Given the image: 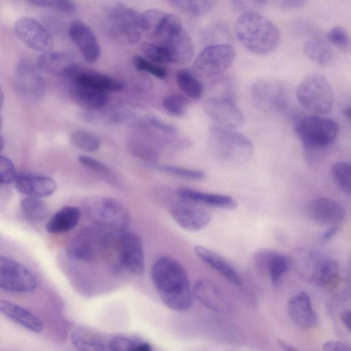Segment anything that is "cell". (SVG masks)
I'll return each mask as SVG.
<instances>
[{
	"label": "cell",
	"mask_w": 351,
	"mask_h": 351,
	"mask_svg": "<svg viewBox=\"0 0 351 351\" xmlns=\"http://www.w3.org/2000/svg\"><path fill=\"white\" fill-rule=\"evenodd\" d=\"M181 198V197H180ZM171 208V215L182 228L192 232L206 228L211 221L210 213L197 203L182 199Z\"/></svg>",
	"instance_id": "17"
},
{
	"label": "cell",
	"mask_w": 351,
	"mask_h": 351,
	"mask_svg": "<svg viewBox=\"0 0 351 351\" xmlns=\"http://www.w3.org/2000/svg\"><path fill=\"white\" fill-rule=\"evenodd\" d=\"M190 100L186 95L173 93L166 96L162 101V106L165 110L176 117H184L186 113Z\"/></svg>",
	"instance_id": "42"
},
{
	"label": "cell",
	"mask_w": 351,
	"mask_h": 351,
	"mask_svg": "<svg viewBox=\"0 0 351 351\" xmlns=\"http://www.w3.org/2000/svg\"><path fill=\"white\" fill-rule=\"evenodd\" d=\"M69 140L75 147L88 152H96L101 146V141L97 136L82 130L71 133Z\"/></svg>",
	"instance_id": "39"
},
{
	"label": "cell",
	"mask_w": 351,
	"mask_h": 351,
	"mask_svg": "<svg viewBox=\"0 0 351 351\" xmlns=\"http://www.w3.org/2000/svg\"><path fill=\"white\" fill-rule=\"evenodd\" d=\"M36 6L50 8L64 13L75 11L76 5L72 0H27Z\"/></svg>",
	"instance_id": "47"
},
{
	"label": "cell",
	"mask_w": 351,
	"mask_h": 351,
	"mask_svg": "<svg viewBox=\"0 0 351 351\" xmlns=\"http://www.w3.org/2000/svg\"><path fill=\"white\" fill-rule=\"evenodd\" d=\"M237 53L228 43H213L196 57L193 72L199 79L214 80L221 76L232 64Z\"/></svg>",
	"instance_id": "10"
},
{
	"label": "cell",
	"mask_w": 351,
	"mask_h": 351,
	"mask_svg": "<svg viewBox=\"0 0 351 351\" xmlns=\"http://www.w3.org/2000/svg\"><path fill=\"white\" fill-rule=\"evenodd\" d=\"M135 68L142 72H145L153 76L163 80L167 77L166 69L145 56H135L132 60Z\"/></svg>",
	"instance_id": "45"
},
{
	"label": "cell",
	"mask_w": 351,
	"mask_h": 351,
	"mask_svg": "<svg viewBox=\"0 0 351 351\" xmlns=\"http://www.w3.org/2000/svg\"><path fill=\"white\" fill-rule=\"evenodd\" d=\"M0 311L14 323L34 332L43 330V323L36 315L21 306L8 300H1Z\"/></svg>",
	"instance_id": "29"
},
{
	"label": "cell",
	"mask_w": 351,
	"mask_h": 351,
	"mask_svg": "<svg viewBox=\"0 0 351 351\" xmlns=\"http://www.w3.org/2000/svg\"><path fill=\"white\" fill-rule=\"evenodd\" d=\"M78 160L83 166L99 174L109 182L118 181L114 172L101 161L86 155L80 156Z\"/></svg>",
	"instance_id": "44"
},
{
	"label": "cell",
	"mask_w": 351,
	"mask_h": 351,
	"mask_svg": "<svg viewBox=\"0 0 351 351\" xmlns=\"http://www.w3.org/2000/svg\"><path fill=\"white\" fill-rule=\"evenodd\" d=\"M69 96L84 110H97L104 108L108 102L107 92L73 83L69 90Z\"/></svg>",
	"instance_id": "27"
},
{
	"label": "cell",
	"mask_w": 351,
	"mask_h": 351,
	"mask_svg": "<svg viewBox=\"0 0 351 351\" xmlns=\"http://www.w3.org/2000/svg\"><path fill=\"white\" fill-rule=\"evenodd\" d=\"M106 30L110 38L121 45H134L145 32L143 13L125 4L112 1L104 8Z\"/></svg>",
	"instance_id": "4"
},
{
	"label": "cell",
	"mask_w": 351,
	"mask_h": 351,
	"mask_svg": "<svg viewBox=\"0 0 351 351\" xmlns=\"http://www.w3.org/2000/svg\"><path fill=\"white\" fill-rule=\"evenodd\" d=\"M288 313L293 322L299 327L311 328L318 324V317L313 310L308 295L301 291L288 302Z\"/></svg>",
	"instance_id": "24"
},
{
	"label": "cell",
	"mask_w": 351,
	"mask_h": 351,
	"mask_svg": "<svg viewBox=\"0 0 351 351\" xmlns=\"http://www.w3.org/2000/svg\"><path fill=\"white\" fill-rule=\"evenodd\" d=\"M68 34L86 62L95 63L99 59L100 45L87 24L78 19L73 21L69 25Z\"/></svg>",
	"instance_id": "18"
},
{
	"label": "cell",
	"mask_w": 351,
	"mask_h": 351,
	"mask_svg": "<svg viewBox=\"0 0 351 351\" xmlns=\"http://www.w3.org/2000/svg\"><path fill=\"white\" fill-rule=\"evenodd\" d=\"M121 233L93 223L81 230L69 241L66 254L75 261H97L104 256Z\"/></svg>",
	"instance_id": "5"
},
{
	"label": "cell",
	"mask_w": 351,
	"mask_h": 351,
	"mask_svg": "<svg viewBox=\"0 0 351 351\" xmlns=\"http://www.w3.org/2000/svg\"><path fill=\"white\" fill-rule=\"evenodd\" d=\"M298 275L315 286L330 283L337 276L339 266L336 261L315 250L301 249L291 257Z\"/></svg>",
	"instance_id": "7"
},
{
	"label": "cell",
	"mask_w": 351,
	"mask_h": 351,
	"mask_svg": "<svg viewBox=\"0 0 351 351\" xmlns=\"http://www.w3.org/2000/svg\"><path fill=\"white\" fill-rule=\"evenodd\" d=\"M323 349L327 351H351V347L337 341H330L323 345Z\"/></svg>",
	"instance_id": "50"
},
{
	"label": "cell",
	"mask_w": 351,
	"mask_h": 351,
	"mask_svg": "<svg viewBox=\"0 0 351 351\" xmlns=\"http://www.w3.org/2000/svg\"><path fill=\"white\" fill-rule=\"evenodd\" d=\"M37 286L34 274L21 263L9 257L0 256V287L10 292L27 293Z\"/></svg>",
	"instance_id": "12"
},
{
	"label": "cell",
	"mask_w": 351,
	"mask_h": 351,
	"mask_svg": "<svg viewBox=\"0 0 351 351\" xmlns=\"http://www.w3.org/2000/svg\"><path fill=\"white\" fill-rule=\"evenodd\" d=\"M279 344L286 350H295L293 348L288 345L286 342L279 340Z\"/></svg>",
	"instance_id": "55"
},
{
	"label": "cell",
	"mask_w": 351,
	"mask_h": 351,
	"mask_svg": "<svg viewBox=\"0 0 351 351\" xmlns=\"http://www.w3.org/2000/svg\"><path fill=\"white\" fill-rule=\"evenodd\" d=\"M15 167L12 160L7 156L0 157V184L8 185L14 182L16 178Z\"/></svg>",
	"instance_id": "48"
},
{
	"label": "cell",
	"mask_w": 351,
	"mask_h": 351,
	"mask_svg": "<svg viewBox=\"0 0 351 351\" xmlns=\"http://www.w3.org/2000/svg\"><path fill=\"white\" fill-rule=\"evenodd\" d=\"M307 215L316 223L338 226L344 219L346 212L344 208L335 199L318 197L308 204Z\"/></svg>",
	"instance_id": "20"
},
{
	"label": "cell",
	"mask_w": 351,
	"mask_h": 351,
	"mask_svg": "<svg viewBox=\"0 0 351 351\" xmlns=\"http://www.w3.org/2000/svg\"><path fill=\"white\" fill-rule=\"evenodd\" d=\"M177 194L182 199L214 208L232 210L237 207V202L226 195L206 193L189 188L180 189Z\"/></svg>",
	"instance_id": "28"
},
{
	"label": "cell",
	"mask_w": 351,
	"mask_h": 351,
	"mask_svg": "<svg viewBox=\"0 0 351 351\" xmlns=\"http://www.w3.org/2000/svg\"><path fill=\"white\" fill-rule=\"evenodd\" d=\"M267 0H230L232 5L243 13L256 12L265 4Z\"/></svg>",
	"instance_id": "49"
},
{
	"label": "cell",
	"mask_w": 351,
	"mask_h": 351,
	"mask_svg": "<svg viewBox=\"0 0 351 351\" xmlns=\"http://www.w3.org/2000/svg\"><path fill=\"white\" fill-rule=\"evenodd\" d=\"M74 346L80 350H108V341L99 334L85 328H77L71 335Z\"/></svg>",
	"instance_id": "33"
},
{
	"label": "cell",
	"mask_w": 351,
	"mask_h": 351,
	"mask_svg": "<svg viewBox=\"0 0 351 351\" xmlns=\"http://www.w3.org/2000/svg\"><path fill=\"white\" fill-rule=\"evenodd\" d=\"M85 215L94 224L101 226L118 232L128 228L130 217L127 208L112 198L96 196L84 203Z\"/></svg>",
	"instance_id": "9"
},
{
	"label": "cell",
	"mask_w": 351,
	"mask_h": 351,
	"mask_svg": "<svg viewBox=\"0 0 351 351\" xmlns=\"http://www.w3.org/2000/svg\"><path fill=\"white\" fill-rule=\"evenodd\" d=\"M342 113L345 117L351 121V106L344 108Z\"/></svg>",
	"instance_id": "54"
},
{
	"label": "cell",
	"mask_w": 351,
	"mask_h": 351,
	"mask_svg": "<svg viewBox=\"0 0 351 351\" xmlns=\"http://www.w3.org/2000/svg\"><path fill=\"white\" fill-rule=\"evenodd\" d=\"M176 82L178 87L188 97L193 99H199L203 95L202 82L193 72L183 69L176 73Z\"/></svg>",
	"instance_id": "35"
},
{
	"label": "cell",
	"mask_w": 351,
	"mask_h": 351,
	"mask_svg": "<svg viewBox=\"0 0 351 351\" xmlns=\"http://www.w3.org/2000/svg\"><path fill=\"white\" fill-rule=\"evenodd\" d=\"M257 266L267 273L271 282L278 287L282 276L292 265L291 258L282 253L271 250H261L254 257Z\"/></svg>",
	"instance_id": "21"
},
{
	"label": "cell",
	"mask_w": 351,
	"mask_h": 351,
	"mask_svg": "<svg viewBox=\"0 0 351 351\" xmlns=\"http://www.w3.org/2000/svg\"><path fill=\"white\" fill-rule=\"evenodd\" d=\"M276 5L279 7L291 10L300 7L302 5L306 0H274Z\"/></svg>",
	"instance_id": "51"
},
{
	"label": "cell",
	"mask_w": 351,
	"mask_h": 351,
	"mask_svg": "<svg viewBox=\"0 0 351 351\" xmlns=\"http://www.w3.org/2000/svg\"><path fill=\"white\" fill-rule=\"evenodd\" d=\"M294 132L301 142L302 149H328L339 134V125L334 120L323 115H292Z\"/></svg>",
	"instance_id": "6"
},
{
	"label": "cell",
	"mask_w": 351,
	"mask_h": 351,
	"mask_svg": "<svg viewBox=\"0 0 351 351\" xmlns=\"http://www.w3.org/2000/svg\"><path fill=\"white\" fill-rule=\"evenodd\" d=\"M204 107L206 114L220 127L236 130L244 124V116L234 99L214 96L206 101Z\"/></svg>",
	"instance_id": "16"
},
{
	"label": "cell",
	"mask_w": 351,
	"mask_h": 351,
	"mask_svg": "<svg viewBox=\"0 0 351 351\" xmlns=\"http://www.w3.org/2000/svg\"><path fill=\"white\" fill-rule=\"evenodd\" d=\"M151 278L160 298L169 308L183 311L191 307L193 289L184 269L176 260L168 256L157 259L152 267Z\"/></svg>",
	"instance_id": "1"
},
{
	"label": "cell",
	"mask_w": 351,
	"mask_h": 351,
	"mask_svg": "<svg viewBox=\"0 0 351 351\" xmlns=\"http://www.w3.org/2000/svg\"><path fill=\"white\" fill-rule=\"evenodd\" d=\"M160 44L167 49L170 63L185 64L193 58L194 53L193 41L184 29L171 35Z\"/></svg>",
	"instance_id": "25"
},
{
	"label": "cell",
	"mask_w": 351,
	"mask_h": 351,
	"mask_svg": "<svg viewBox=\"0 0 351 351\" xmlns=\"http://www.w3.org/2000/svg\"><path fill=\"white\" fill-rule=\"evenodd\" d=\"M250 89L255 104L261 109L276 112L287 109L288 93L280 80L271 77L260 79L252 84Z\"/></svg>",
	"instance_id": "11"
},
{
	"label": "cell",
	"mask_w": 351,
	"mask_h": 351,
	"mask_svg": "<svg viewBox=\"0 0 351 351\" xmlns=\"http://www.w3.org/2000/svg\"><path fill=\"white\" fill-rule=\"evenodd\" d=\"M140 48L144 56L149 60L158 64L170 63L168 51L162 45L150 40L142 43Z\"/></svg>",
	"instance_id": "43"
},
{
	"label": "cell",
	"mask_w": 351,
	"mask_h": 351,
	"mask_svg": "<svg viewBox=\"0 0 351 351\" xmlns=\"http://www.w3.org/2000/svg\"><path fill=\"white\" fill-rule=\"evenodd\" d=\"M13 82L18 93L28 101H39L45 95L44 78L36 64L27 59H21L16 64Z\"/></svg>",
	"instance_id": "13"
},
{
	"label": "cell",
	"mask_w": 351,
	"mask_h": 351,
	"mask_svg": "<svg viewBox=\"0 0 351 351\" xmlns=\"http://www.w3.org/2000/svg\"><path fill=\"white\" fill-rule=\"evenodd\" d=\"M148 167L156 171L184 179L199 180L204 179L206 176V173L199 169H189L174 165L156 164H149Z\"/></svg>",
	"instance_id": "40"
},
{
	"label": "cell",
	"mask_w": 351,
	"mask_h": 351,
	"mask_svg": "<svg viewBox=\"0 0 351 351\" xmlns=\"http://www.w3.org/2000/svg\"><path fill=\"white\" fill-rule=\"evenodd\" d=\"M341 320L347 329L351 332V311H346L341 313Z\"/></svg>",
	"instance_id": "52"
},
{
	"label": "cell",
	"mask_w": 351,
	"mask_h": 351,
	"mask_svg": "<svg viewBox=\"0 0 351 351\" xmlns=\"http://www.w3.org/2000/svg\"><path fill=\"white\" fill-rule=\"evenodd\" d=\"M14 184L21 193L37 198L51 195L57 188L56 182L50 177L34 173L17 175Z\"/></svg>",
	"instance_id": "23"
},
{
	"label": "cell",
	"mask_w": 351,
	"mask_h": 351,
	"mask_svg": "<svg viewBox=\"0 0 351 351\" xmlns=\"http://www.w3.org/2000/svg\"><path fill=\"white\" fill-rule=\"evenodd\" d=\"M328 42L345 53L351 52V37L346 29L340 26L330 29L326 36Z\"/></svg>",
	"instance_id": "46"
},
{
	"label": "cell",
	"mask_w": 351,
	"mask_h": 351,
	"mask_svg": "<svg viewBox=\"0 0 351 351\" xmlns=\"http://www.w3.org/2000/svg\"><path fill=\"white\" fill-rule=\"evenodd\" d=\"M14 29L19 39L33 50L43 53L51 51L53 47L51 34L34 18H19L15 22Z\"/></svg>",
	"instance_id": "14"
},
{
	"label": "cell",
	"mask_w": 351,
	"mask_h": 351,
	"mask_svg": "<svg viewBox=\"0 0 351 351\" xmlns=\"http://www.w3.org/2000/svg\"><path fill=\"white\" fill-rule=\"evenodd\" d=\"M119 265L122 269L141 275L145 270V255L142 241L134 232H123L119 238Z\"/></svg>",
	"instance_id": "15"
},
{
	"label": "cell",
	"mask_w": 351,
	"mask_h": 351,
	"mask_svg": "<svg viewBox=\"0 0 351 351\" xmlns=\"http://www.w3.org/2000/svg\"><path fill=\"white\" fill-rule=\"evenodd\" d=\"M134 117L132 112L125 108L104 110H84L82 119L88 123L98 125H109L123 122Z\"/></svg>",
	"instance_id": "31"
},
{
	"label": "cell",
	"mask_w": 351,
	"mask_h": 351,
	"mask_svg": "<svg viewBox=\"0 0 351 351\" xmlns=\"http://www.w3.org/2000/svg\"><path fill=\"white\" fill-rule=\"evenodd\" d=\"M235 34L243 47L257 55L270 53L279 42V32L276 25L256 12L243 13L238 18Z\"/></svg>",
	"instance_id": "3"
},
{
	"label": "cell",
	"mask_w": 351,
	"mask_h": 351,
	"mask_svg": "<svg viewBox=\"0 0 351 351\" xmlns=\"http://www.w3.org/2000/svg\"><path fill=\"white\" fill-rule=\"evenodd\" d=\"M296 97L300 106L313 114L326 115L334 104V93L328 79L322 74L306 75L299 83Z\"/></svg>",
	"instance_id": "8"
},
{
	"label": "cell",
	"mask_w": 351,
	"mask_h": 351,
	"mask_svg": "<svg viewBox=\"0 0 351 351\" xmlns=\"http://www.w3.org/2000/svg\"><path fill=\"white\" fill-rule=\"evenodd\" d=\"M303 49L306 57L319 66H326L332 59L330 47L320 38H312L306 40Z\"/></svg>",
	"instance_id": "34"
},
{
	"label": "cell",
	"mask_w": 351,
	"mask_h": 351,
	"mask_svg": "<svg viewBox=\"0 0 351 351\" xmlns=\"http://www.w3.org/2000/svg\"><path fill=\"white\" fill-rule=\"evenodd\" d=\"M196 255L205 264L218 272L226 280L235 286H240L242 280L234 267L217 253L203 246H195Z\"/></svg>",
	"instance_id": "26"
},
{
	"label": "cell",
	"mask_w": 351,
	"mask_h": 351,
	"mask_svg": "<svg viewBox=\"0 0 351 351\" xmlns=\"http://www.w3.org/2000/svg\"><path fill=\"white\" fill-rule=\"evenodd\" d=\"M21 210L25 218L31 222H40L49 214L48 205L40 198L26 197L21 202Z\"/></svg>",
	"instance_id": "36"
},
{
	"label": "cell",
	"mask_w": 351,
	"mask_h": 351,
	"mask_svg": "<svg viewBox=\"0 0 351 351\" xmlns=\"http://www.w3.org/2000/svg\"><path fill=\"white\" fill-rule=\"evenodd\" d=\"M64 76L73 83L91 87L105 92H118L122 90V84L114 77L98 71L74 64Z\"/></svg>",
	"instance_id": "19"
},
{
	"label": "cell",
	"mask_w": 351,
	"mask_h": 351,
	"mask_svg": "<svg viewBox=\"0 0 351 351\" xmlns=\"http://www.w3.org/2000/svg\"><path fill=\"white\" fill-rule=\"evenodd\" d=\"M152 345L147 341L138 338L116 336L108 341V350L150 351Z\"/></svg>",
	"instance_id": "38"
},
{
	"label": "cell",
	"mask_w": 351,
	"mask_h": 351,
	"mask_svg": "<svg viewBox=\"0 0 351 351\" xmlns=\"http://www.w3.org/2000/svg\"><path fill=\"white\" fill-rule=\"evenodd\" d=\"M81 217L80 209L73 206H65L54 213L46 223L50 233H63L73 229Z\"/></svg>",
	"instance_id": "32"
},
{
	"label": "cell",
	"mask_w": 351,
	"mask_h": 351,
	"mask_svg": "<svg viewBox=\"0 0 351 351\" xmlns=\"http://www.w3.org/2000/svg\"><path fill=\"white\" fill-rule=\"evenodd\" d=\"M332 178L344 194L351 196V162L338 161L331 167Z\"/></svg>",
	"instance_id": "37"
},
{
	"label": "cell",
	"mask_w": 351,
	"mask_h": 351,
	"mask_svg": "<svg viewBox=\"0 0 351 351\" xmlns=\"http://www.w3.org/2000/svg\"><path fill=\"white\" fill-rule=\"evenodd\" d=\"M179 10L192 15H202L214 6L216 0H169Z\"/></svg>",
	"instance_id": "41"
},
{
	"label": "cell",
	"mask_w": 351,
	"mask_h": 351,
	"mask_svg": "<svg viewBox=\"0 0 351 351\" xmlns=\"http://www.w3.org/2000/svg\"><path fill=\"white\" fill-rule=\"evenodd\" d=\"M339 226H333L332 228L328 229L326 232H324L322 236V240L324 241H327L330 240L338 231Z\"/></svg>",
	"instance_id": "53"
},
{
	"label": "cell",
	"mask_w": 351,
	"mask_h": 351,
	"mask_svg": "<svg viewBox=\"0 0 351 351\" xmlns=\"http://www.w3.org/2000/svg\"><path fill=\"white\" fill-rule=\"evenodd\" d=\"M74 64L73 58L69 53L51 50L43 52L36 61L40 71L53 75H65Z\"/></svg>",
	"instance_id": "30"
},
{
	"label": "cell",
	"mask_w": 351,
	"mask_h": 351,
	"mask_svg": "<svg viewBox=\"0 0 351 351\" xmlns=\"http://www.w3.org/2000/svg\"><path fill=\"white\" fill-rule=\"evenodd\" d=\"M210 152L221 165L237 168L246 164L254 154V145L245 134L234 130L211 126L208 131Z\"/></svg>",
	"instance_id": "2"
},
{
	"label": "cell",
	"mask_w": 351,
	"mask_h": 351,
	"mask_svg": "<svg viewBox=\"0 0 351 351\" xmlns=\"http://www.w3.org/2000/svg\"><path fill=\"white\" fill-rule=\"evenodd\" d=\"M193 295L206 308L219 313H228L231 304L217 286L208 279H199L193 287Z\"/></svg>",
	"instance_id": "22"
}]
</instances>
